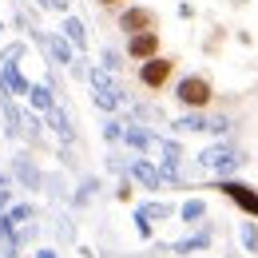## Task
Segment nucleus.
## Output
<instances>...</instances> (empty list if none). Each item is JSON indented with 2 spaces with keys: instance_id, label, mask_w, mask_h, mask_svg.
I'll return each instance as SVG.
<instances>
[{
  "instance_id": "obj_5",
  "label": "nucleus",
  "mask_w": 258,
  "mask_h": 258,
  "mask_svg": "<svg viewBox=\"0 0 258 258\" xmlns=\"http://www.w3.org/2000/svg\"><path fill=\"white\" fill-rule=\"evenodd\" d=\"M219 191H223L226 199H234V203H238L242 211H250V215L258 219V195L250 191L246 183H219Z\"/></svg>"
},
{
  "instance_id": "obj_2",
  "label": "nucleus",
  "mask_w": 258,
  "mask_h": 258,
  "mask_svg": "<svg viewBox=\"0 0 258 258\" xmlns=\"http://www.w3.org/2000/svg\"><path fill=\"white\" fill-rule=\"evenodd\" d=\"M175 96H179L183 107H211L215 88H211V80H207V76H183V80H179V88H175Z\"/></svg>"
},
{
  "instance_id": "obj_1",
  "label": "nucleus",
  "mask_w": 258,
  "mask_h": 258,
  "mask_svg": "<svg viewBox=\"0 0 258 258\" xmlns=\"http://www.w3.org/2000/svg\"><path fill=\"white\" fill-rule=\"evenodd\" d=\"M171 76H175V60L163 56V52L139 64V84H143L147 92H163V88L171 84Z\"/></svg>"
},
{
  "instance_id": "obj_6",
  "label": "nucleus",
  "mask_w": 258,
  "mask_h": 258,
  "mask_svg": "<svg viewBox=\"0 0 258 258\" xmlns=\"http://www.w3.org/2000/svg\"><path fill=\"white\" fill-rule=\"evenodd\" d=\"M99 4H103V8H115V4H123V0H99Z\"/></svg>"
},
{
  "instance_id": "obj_4",
  "label": "nucleus",
  "mask_w": 258,
  "mask_h": 258,
  "mask_svg": "<svg viewBox=\"0 0 258 258\" xmlns=\"http://www.w3.org/2000/svg\"><path fill=\"white\" fill-rule=\"evenodd\" d=\"M119 28H123L127 36L147 32V28H155V12H151V8H123V16H119Z\"/></svg>"
},
{
  "instance_id": "obj_3",
  "label": "nucleus",
  "mask_w": 258,
  "mask_h": 258,
  "mask_svg": "<svg viewBox=\"0 0 258 258\" xmlns=\"http://www.w3.org/2000/svg\"><path fill=\"white\" fill-rule=\"evenodd\" d=\"M127 56H131V60H139V64H143V60H151V56H159V32H155V28L135 32L127 40Z\"/></svg>"
}]
</instances>
